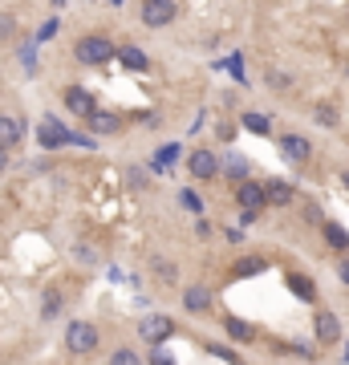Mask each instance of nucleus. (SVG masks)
Wrapping results in <instances>:
<instances>
[{
    "label": "nucleus",
    "instance_id": "1",
    "mask_svg": "<svg viewBox=\"0 0 349 365\" xmlns=\"http://www.w3.org/2000/svg\"><path fill=\"white\" fill-rule=\"evenodd\" d=\"M73 53H78V61H82V66H102V61H110V57H114V45H110L106 37H82Z\"/></svg>",
    "mask_w": 349,
    "mask_h": 365
},
{
    "label": "nucleus",
    "instance_id": "2",
    "mask_svg": "<svg viewBox=\"0 0 349 365\" xmlns=\"http://www.w3.org/2000/svg\"><path fill=\"white\" fill-rule=\"evenodd\" d=\"M66 345H69V353H94L98 349V329L90 321H73L66 329Z\"/></svg>",
    "mask_w": 349,
    "mask_h": 365
},
{
    "label": "nucleus",
    "instance_id": "3",
    "mask_svg": "<svg viewBox=\"0 0 349 365\" xmlns=\"http://www.w3.org/2000/svg\"><path fill=\"white\" fill-rule=\"evenodd\" d=\"M171 20H175V0H142V25L163 29Z\"/></svg>",
    "mask_w": 349,
    "mask_h": 365
},
{
    "label": "nucleus",
    "instance_id": "4",
    "mask_svg": "<svg viewBox=\"0 0 349 365\" xmlns=\"http://www.w3.org/2000/svg\"><path fill=\"white\" fill-rule=\"evenodd\" d=\"M171 329H175V325H171L166 316H159V313L142 316V325H138V333H142V341H147V345H163L166 337H171Z\"/></svg>",
    "mask_w": 349,
    "mask_h": 365
},
{
    "label": "nucleus",
    "instance_id": "5",
    "mask_svg": "<svg viewBox=\"0 0 349 365\" xmlns=\"http://www.w3.org/2000/svg\"><path fill=\"white\" fill-rule=\"evenodd\" d=\"M37 142L45 150H57V147H69V130L61 126V122H53V118H45L41 126H37Z\"/></svg>",
    "mask_w": 349,
    "mask_h": 365
},
{
    "label": "nucleus",
    "instance_id": "6",
    "mask_svg": "<svg viewBox=\"0 0 349 365\" xmlns=\"http://www.w3.org/2000/svg\"><path fill=\"white\" fill-rule=\"evenodd\" d=\"M281 150H284V159H288V163H309V154H313V147H309L300 134H284Z\"/></svg>",
    "mask_w": 349,
    "mask_h": 365
},
{
    "label": "nucleus",
    "instance_id": "7",
    "mask_svg": "<svg viewBox=\"0 0 349 365\" xmlns=\"http://www.w3.org/2000/svg\"><path fill=\"white\" fill-rule=\"evenodd\" d=\"M313 329H317V341H325V345H329V341H337V337H341V321L321 309V313H317V321H313Z\"/></svg>",
    "mask_w": 349,
    "mask_h": 365
},
{
    "label": "nucleus",
    "instance_id": "8",
    "mask_svg": "<svg viewBox=\"0 0 349 365\" xmlns=\"http://www.w3.org/2000/svg\"><path fill=\"white\" fill-rule=\"evenodd\" d=\"M216 171H219V163H216L212 150H195V154H191V175H195V179H216Z\"/></svg>",
    "mask_w": 349,
    "mask_h": 365
},
{
    "label": "nucleus",
    "instance_id": "9",
    "mask_svg": "<svg viewBox=\"0 0 349 365\" xmlns=\"http://www.w3.org/2000/svg\"><path fill=\"white\" fill-rule=\"evenodd\" d=\"M183 309L187 313H207V309H212V292H207L203 284H191L183 292Z\"/></svg>",
    "mask_w": 349,
    "mask_h": 365
},
{
    "label": "nucleus",
    "instance_id": "10",
    "mask_svg": "<svg viewBox=\"0 0 349 365\" xmlns=\"http://www.w3.org/2000/svg\"><path fill=\"white\" fill-rule=\"evenodd\" d=\"M235 199H240L244 211H260V207H264V187H256V182H240Z\"/></svg>",
    "mask_w": 349,
    "mask_h": 365
},
{
    "label": "nucleus",
    "instance_id": "11",
    "mask_svg": "<svg viewBox=\"0 0 349 365\" xmlns=\"http://www.w3.org/2000/svg\"><path fill=\"white\" fill-rule=\"evenodd\" d=\"M20 134H25L20 118H13V114H0V147H4V150H8V147H17V142H20Z\"/></svg>",
    "mask_w": 349,
    "mask_h": 365
},
{
    "label": "nucleus",
    "instance_id": "12",
    "mask_svg": "<svg viewBox=\"0 0 349 365\" xmlns=\"http://www.w3.org/2000/svg\"><path fill=\"white\" fill-rule=\"evenodd\" d=\"M66 106L73 110V114H90L98 101L90 98V89H78V85H73V89H66Z\"/></svg>",
    "mask_w": 349,
    "mask_h": 365
},
{
    "label": "nucleus",
    "instance_id": "13",
    "mask_svg": "<svg viewBox=\"0 0 349 365\" xmlns=\"http://www.w3.org/2000/svg\"><path fill=\"white\" fill-rule=\"evenodd\" d=\"M264 203H276V207H284V203H293V187L284 179H272L264 187Z\"/></svg>",
    "mask_w": 349,
    "mask_h": 365
},
{
    "label": "nucleus",
    "instance_id": "14",
    "mask_svg": "<svg viewBox=\"0 0 349 365\" xmlns=\"http://www.w3.org/2000/svg\"><path fill=\"white\" fill-rule=\"evenodd\" d=\"M90 126H94V134H110V130H118V118L114 114H106V110H98V106H94V110H90Z\"/></svg>",
    "mask_w": 349,
    "mask_h": 365
},
{
    "label": "nucleus",
    "instance_id": "15",
    "mask_svg": "<svg viewBox=\"0 0 349 365\" xmlns=\"http://www.w3.org/2000/svg\"><path fill=\"white\" fill-rule=\"evenodd\" d=\"M118 57H122V66L126 69H147V53L134 49V45H122V49H114Z\"/></svg>",
    "mask_w": 349,
    "mask_h": 365
},
{
    "label": "nucleus",
    "instance_id": "16",
    "mask_svg": "<svg viewBox=\"0 0 349 365\" xmlns=\"http://www.w3.org/2000/svg\"><path fill=\"white\" fill-rule=\"evenodd\" d=\"M325 240H329L333 248H349V235H345V228H337V223H325Z\"/></svg>",
    "mask_w": 349,
    "mask_h": 365
},
{
    "label": "nucleus",
    "instance_id": "17",
    "mask_svg": "<svg viewBox=\"0 0 349 365\" xmlns=\"http://www.w3.org/2000/svg\"><path fill=\"white\" fill-rule=\"evenodd\" d=\"M41 313H45V316H57V313H61V297H57L53 288L41 297Z\"/></svg>",
    "mask_w": 349,
    "mask_h": 365
},
{
    "label": "nucleus",
    "instance_id": "18",
    "mask_svg": "<svg viewBox=\"0 0 349 365\" xmlns=\"http://www.w3.org/2000/svg\"><path fill=\"white\" fill-rule=\"evenodd\" d=\"M228 333H232L235 341H252V325H244V321H235V316L228 321Z\"/></svg>",
    "mask_w": 349,
    "mask_h": 365
},
{
    "label": "nucleus",
    "instance_id": "19",
    "mask_svg": "<svg viewBox=\"0 0 349 365\" xmlns=\"http://www.w3.org/2000/svg\"><path fill=\"white\" fill-rule=\"evenodd\" d=\"M244 126H248L252 134H268V118L264 114H244Z\"/></svg>",
    "mask_w": 349,
    "mask_h": 365
},
{
    "label": "nucleus",
    "instance_id": "20",
    "mask_svg": "<svg viewBox=\"0 0 349 365\" xmlns=\"http://www.w3.org/2000/svg\"><path fill=\"white\" fill-rule=\"evenodd\" d=\"M252 272H264V260H240L235 264V276H252Z\"/></svg>",
    "mask_w": 349,
    "mask_h": 365
},
{
    "label": "nucleus",
    "instance_id": "21",
    "mask_svg": "<svg viewBox=\"0 0 349 365\" xmlns=\"http://www.w3.org/2000/svg\"><path fill=\"white\" fill-rule=\"evenodd\" d=\"M317 122L321 126H337V110L333 106H317Z\"/></svg>",
    "mask_w": 349,
    "mask_h": 365
},
{
    "label": "nucleus",
    "instance_id": "22",
    "mask_svg": "<svg viewBox=\"0 0 349 365\" xmlns=\"http://www.w3.org/2000/svg\"><path fill=\"white\" fill-rule=\"evenodd\" d=\"M154 272H159V280H166V284H171L175 276H179V272H175V268L166 264V260H154Z\"/></svg>",
    "mask_w": 349,
    "mask_h": 365
},
{
    "label": "nucleus",
    "instance_id": "23",
    "mask_svg": "<svg viewBox=\"0 0 349 365\" xmlns=\"http://www.w3.org/2000/svg\"><path fill=\"white\" fill-rule=\"evenodd\" d=\"M179 199H183V207H187V211H203V203H200V195H195V191H183Z\"/></svg>",
    "mask_w": 349,
    "mask_h": 365
},
{
    "label": "nucleus",
    "instance_id": "24",
    "mask_svg": "<svg viewBox=\"0 0 349 365\" xmlns=\"http://www.w3.org/2000/svg\"><path fill=\"white\" fill-rule=\"evenodd\" d=\"M288 284H293V292H300V297H313V284H309V280H300V276H293Z\"/></svg>",
    "mask_w": 349,
    "mask_h": 365
},
{
    "label": "nucleus",
    "instance_id": "25",
    "mask_svg": "<svg viewBox=\"0 0 349 365\" xmlns=\"http://www.w3.org/2000/svg\"><path fill=\"white\" fill-rule=\"evenodd\" d=\"M114 361H118V365H134V361H138V353H134V349H118Z\"/></svg>",
    "mask_w": 349,
    "mask_h": 365
},
{
    "label": "nucleus",
    "instance_id": "26",
    "mask_svg": "<svg viewBox=\"0 0 349 365\" xmlns=\"http://www.w3.org/2000/svg\"><path fill=\"white\" fill-rule=\"evenodd\" d=\"M175 154H179V147H166L163 154H159V159H154V166H166V163H171V159H175Z\"/></svg>",
    "mask_w": 349,
    "mask_h": 365
},
{
    "label": "nucleus",
    "instance_id": "27",
    "mask_svg": "<svg viewBox=\"0 0 349 365\" xmlns=\"http://www.w3.org/2000/svg\"><path fill=\"white\" fill-rule=\"evenodd\" d=\"M268 85H276V89H284V85H288V78H284V73H272V69H268Z\"/></svg>",
    "mask_w": 349,
    "mask_h": 365
},
{
    "label": "nucleus",
    "instance_id": "28",
    "mask_svg": "<svg viewBox=\"0 0 349 365\" xmlns=\"http://www.w3.org/2000/svg\"><path fill=\"white\" fill-rule=\"evenodd\" d=\"M4 166H8V150L0 147V171H4Z\"/></svg>",
    "mask_w": 349,
    "mask_h": 365
},
{
    "label": "nucleus",
    "instance_id": "29",
    "mask_svg": "<svg viewBox=\"0 0 349 365\" xmlns=\"http://www.w3.org/2000/svg\"><path fill=\"white\" fill-rule=\"evenodd\" d=\"M341 280H345V284H349V264H341Z\"/></svg>",
    "mask_w": 349,
    "mask_h": 365
}]
</instances>
